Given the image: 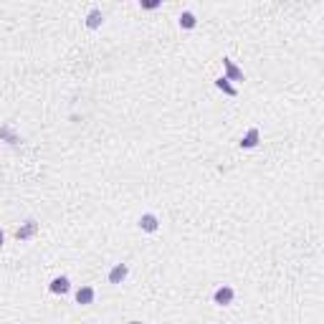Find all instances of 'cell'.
I'll return each instance as SVG.
<instances>
[{"label": "cell", "instance_id": "6da1fadb", "mask_svg": "<svg viewBox=\"0 0 324 324\" xmlns=\"http://www.w3.org/2000/svg\"><path fill=\"white\" fill-rule=\"evenodd\" d=\"M233 297H236V292H233V286H218L215 292H213V302L218 304V307H228L231 302H233Z\"/></svg>", "mask_w": 324, "mask_h": 324}, {"label": "cell", "instance_id": "5bb4252c", "mask_svg": "<svg viewBox=\"0 0 324 324\" xmlns=\"http://www.w3.org/2000/svg\"><path fill=\"white\" fill-rule=\"evenodd\" d=\"M3 241H5V233H3V228H0V246H3Z\"/></svg>", "mask_w": 324, "mask_h": 324}, {"label": "cell", "instance_id": "277c9868", "mask_svg": "<svg viewBox=\"0 0 324 324\" xmlns=\"http://www.w3.org/2000/svg\"><path fill=\"white\" fill-rule=\"evenodd\" d=\"M48 292H51V294H68V292H71L68 276H56V279L48 284Z\"/></svg>", "mask_w": 324, "mask_h": 324}, {"label": "cell", "instance_id": "8992f818", "mask_svg": "<svg viewBox=\"0 0 324 324\" xmlns=\"http://www.w3.org/2000/svg\"><path fill=\"white\" fill-rule=\"evenodd\" d=\"M139 228H142L145 233H155V231L160 228V221H157V215H152V213H145V215L139 218Z\"/></svg>", "mask_w": 324, "mask_h": 324}, {"label": "cell", "instance_id": "5b68a950", "mask_svg": "<svg viewBox=\"0 0 324 324\" xmlns=\"http://www.w3.org/2000/svg\"><path fill=\"white\" fill-rule=\"evenodd\" d=\"M259 139H261V132H259V127H251V129L246 132V137L241 139V147H243V150H254V147L259 145Z\"/></svg>", "mask_w": 324, "mask_h": 324}, {"label": "cell", "instance_id": "30bf717a", "mask_svg": "<svg viewBox=\"0 0 324 324\" xmlns=\"http://www.w3.org/2000/svg\"><path fill=\"white\" fill-rule=\"evenodd\" d=\"M223 66H226V71H228V76H226L228 81H241V79H243V74L233 66V61H231V58H223Z\"/></svg>", "mask_w": 324, "mask_h": 324}, {"label": "cell", "instance_id": "7a4b0ae2", "mask_svg": "<svg viewBox=\"0 0 324 324\" xmlns=\"http://www.w3.org/2000/svg\"><path fill=\"white\" fill-rule=\"evenodd\" d=\"M35 233H38V223H35L33 218H28V221L20 223V228L15 231V238H18V241H30Z\"/></svg>", "mask_w": 324, "mask_h": 324}, {"label": "cell", "instance_id": "ba28073f", "mask_svg": "<svg viewBox=\"0 0 324 324\" xmlns=\"http://www.w3.org/2000/svg\"><path fill=\"white\" fill-rule=\"evenodd\" d=\"M101 23H104V15H101V10H99V8L89 10V15H86V25H89L91 30H96V28H101Z\"/></svg>", "mask_w": 324, "mask_h": 324}, {"label": "cell", "instance_id": "8fae6325", "mask_svg": "<svg viewBox=\"0 0 324 324\" xmlns=\"http://www.w3.org/2000/svg\"><path fill=\"white\" fill-rule=\"evenodd\" d=\"M215 86H218L221 91H226V94H231V96H236V89H233V86L228 84V79H226V76H221V79L215 81Z\"/></svg>", "mask_w": 324, "mask_h": 324}, {"label": "cell", "instance_id": "52a82bcc", "mask_svg": "<svg viewBox=\"0 0 324 324\" xmlns=\"http://www.w3.org/2000/svg\"><path fill=\"white\" fill-rule=\"evenodd\" d=\"M94 297H96V292H94L91 286H81V289H76V304H81V307H89V304L94 302Z\"/></svg>", "mask_w": 324, "mask_h": 324}, {"label": "cell", "instance_id": "9c48e42d", "mask_svg": "<svg viewBox=\"0 0 324 324\" xmlns=\"http://www.w3.org/2000/svg\"><path fill=\"white\" fill-rule=\"evenodd\" d=\"M180 28H185V30H193L195 25H198V18H195V13H190V10H185V13H180Z\"/></svg>", "mask_w": 324, "mask_h": 324}, {"label": "cell", "instance_id": "7c38bea8", "mask_svg": "<svg viewBox=\"0 0 324 324\" xmlns=\"http://www.w3.org/2000/svg\"><path fill=\"white\" fill-rule=\"evenodd\" d=\"M0 137H5V139H8L10 145H15V142H20V139H18V134H13V132H10V127H5V124L0 127Z\"/></svg>", "mask_w": 324, "mask_h": 324}, {"label": "cell", "instance_id": "4fadbf2b", "mask_svg": "<svg viewBox=\"0 0 324 324\" xmlns=\"http://www.w3.org/2000/svg\"><path fill=\"white\" fill-rule=\"evenodd\" d=\"M139 5H142L145 10H155V8H160V0H142Z\"/></svg>", "mask_w": 324, "mask_h": 324}, {"label": "cell", "instance_id": "3957f363", "mask_svg": "<svg viewBox=\"0 0 324 324\" xmlns=\"http://www.w3.org/2000/svg\"><path fill=\"white\" fill-rule=\"evenodd\" d=\"M127 276H129L127 264H114V266L109 269V284H114V286L124 284V281H127Z\"/></svg>", "mask_w": 324, "mask_h": 324}]
</instances>
